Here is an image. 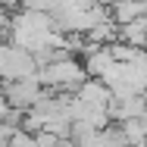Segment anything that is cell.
Returning <instances> with one entry per match:
<instances>
[{"label": "cell", "mask_w": 147, "mask_h": 147, "mask_svg": "<svg viewBox=\"0 0 147 147\" xmlns=\"http://www.w3.org/2000/svg\"><path fill=\"white\" fill-rule=\"evenodd\" d=\"M85 69H82V63H75V59H53V63H47L34 78L41 82V85H47V88H72V85H82L85 82Z\"/></svg>", "instance_id": "1"}, {"label": "cell", "mask_w": 147, "mask_h": 147, "mask_svg": "<svg viewBox=\"0 0 147 147\" xmlns=\"http://www.w3.org/2000/svg\"><path fill=\"white\" fill-rule=\"evenodd\" d=\"M110 13H113V22H119V25L135 22V19H144V13H147V0H116Z\"/></svg>", "instance_id": "2"}, {"label": "cell", "mask_w": 147, "mask_h": 147, "mask_svg": "<svg viewBox=\"0 0 147 147\" xmlns=\"http://www.w3.org/2000/svg\"><path fill=\"white\" fill-rule=\"evenodd\" d=\"M119 38L128 47H147V16L144 19H135V22H125L119 28Z\"/></svg>", "instance_id": "3"}, {"label": "cell", "mask_w": 147, "mask_h": 147, "mask_svg": "<svg viewBox=\"0 0 147 147\" xmlns=\"http://www.w3.org/2000/svg\"><path fill=\"white\" fill-rule=\"evenodd\" d=\"M0 3H3V6H9V3H22V0H0Z\"/></svg>", "instance_id": "4"}]
</instances>
